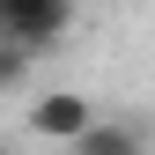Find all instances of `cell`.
Listing matches in <instances>:
<instances>
[{"instance_id": "cell-1", "label": "cell", "mask_w": 155, "mask_h": 155, "mask_svg": "<svg viewBox=\"0 0 155 155\" xmlns=\"http://www.w3.org/2000/svg\"><path fill=\"white\" fill-rule=\"evenodd\" d=\"M74 30V0H0V45L52 52Z\"/></svg>"}, {"instance_id": "cell-2", "label": "cell", "mask_w": 155, "mask_h": 155, "mask_svg": "<svg viewBox=\"0 0 155 155\" xmlns=\"http://www.w3.org/2000/svg\"><path fill=\"white\" fill-rule=\"evenodd\" d=\"M96 126V104H89V96L81 89H52V96H37V104H30V133H37V140H74V133H89Z\"/></svg>"}, {"instance_id": "cell-3", "label": "cell", "mask_w": 155, "mask_h": 155, "mask_svg": "<svg viewBox=\"0 0 155 155\" xmlns=\"http://www.w3.org/2000/svg\"><path fill=\"white\" fill-rule=\"evenodd\" d=\"M67 155H148V133L140 126H118V118H96L89 133H74Z\"/></svg>"}, {"instance_id": "cell-4", "label": "cell", "mask_w": 155, "mask_h": 155, "mask_svg": "<svg viewBox=\"0 0 155 155\" xmlns=\"http://www.w3.org/2000/svg\"><path fill=\"white\" fill-rule=\"evenodd\" d=\"M30 59H37V52H22V45H0V89H15V81H22V74H30Z\"/></svg>"}, {"instance_id": "cell-5", "label": "cell", "mask_w": 155, "mask_h": 155, "mask_svg": "<svg viewBox=\"0 0 155 155\" xmlns=\"http://www.w3.org/2000/svg\"><path fill=\"white\" fill-rule=\"evenodd\" d=\"M0 155H8V148H0Z\"/></svg>"}]
</instances>
